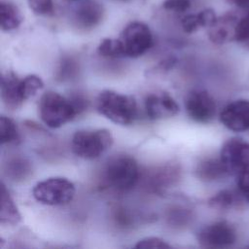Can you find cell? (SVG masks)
<instances>
[{"label":"cell","mask_w":249,"mask_h":249,"mask_svg":"<svg viewBox=\"0 0 249 249\" xmlns=\"http://www.w3.org/2000/svg\"><path fill=\"white\" fill-rule=\"evenodd\" d=\"M96 109L111 122L128 125L137 117V105L134 97L114 90H103L96 98Z\"/></svg>","instance_id":"1"},{"label":"cell","mask_w":249,"mask_h":249,"mask_svg":"<svg viewBox=\"0 0 249 249\" xmlns=\"http://www.w3.org/2000/svg\"><path fill=\"white\" fill-rule=\"evenodd\" d=\"M102 177L108 188L118 192H125L137 183L139 168L132 157L118 155L111 158L105 164Z\"/></svg>","instance_id":"2"},{"label":"cell","mask_w":249,"mask_h":249,"mask_svg":"<svg viewBox=\"0 0 249 249\" xmlns=\"http://www.w3.org/2000/svg\"><path fill=\"white\" fill-rule=\"evenodd\" d=\"M39 114L43 123L52 128H57L80 115L71 97L66 98L54 91H47L41 96Z\"/></svg>","instance_id":"3"},{"label":"cell","mask_w":249,"mask_h":249,"mask_svg":"<svg viewBox=\"0 0 249 249\" xmlns=\"http://www.w3.org/2000/svg\"><path fill=\"white\" fill-rule=\"evenodd\" d=\"M113 140L111 132L105 128L82 129L74 133L71 149L79 158L93 160L106 152L112 146Z\"/></svg>","instance_id":"4"},{"label":"cell","mask_w":249,"mask_h":249,"mask_svg":"<svg viewBox=\"0 0 249 249\" xmlns=\"http://www.w3.org/2000/svg\"><path fill=\"white\" fill-rule=\"evenodd\" d=\"M74 184L66 178L52 177L37 183L32 194L34 198L46 205H64L72 201L75 196Z\"/></svg>","instance_id":"5"},{"label":"cell","mask_w":249,"mask_h":249,"mask_svg":"<svg viewBox=\"0 0 249 249\" xmlns=\"http://www.w3.org/2000/svg\"><path fill=\"white\" fill-rule=\"evenodd\" d=\"M124 57H138L149 51L153 45V35L147 24L141 21L128 23L121 33Z\"/></svg>","instance_id":"6"},{"label":"cell","mask_w":249,"mask_h":249,"mask_svg":"<svg viewBox=\"0 0 249 249\" xmlns=\"http://www.w3.org/2000/svg\"><path fill=\"white\" fill-rule=\"evenodd\" d=\"M220 160L228 174L239 175L249 168V142L237 137L227 140L221 149Z\"/></svg>","instance_id":"7"},{"label":"cell","mask_w":249,"mask_h":249,"mask_svg":"<svg viewBox=\"0 0 249 249\" xmlns=\"http://www.w3.org/2000/svg\"><path fill=\"white\" fill-rule=\"evenodd\" d=\"M197 240L206 248H226L235 242L236 231L229 222L219 221L201 229Z\"/></svg>","instance_id":"8"},{"label":"cell","mask_w":249,"mask_h":249,"mask_svg":"<svg viewBox=\"0 0 249 249\" xmlns=\"http://www.w3.org/2000/svg\"><path fill=\"white\" fill-rule=\"evenodd\" d=\"M188 116L195 122L206 124L213 120L216 104L210 93L204 89H195L188 93L185 99Z\"/></svg>","instance_id":"9"},{"label":"cell","mask_w":249,"mask_h":249,"mask_svg":"<svg viewBox=\"0 0 249 249\" xmlns=\"http://www.w3.org/2000/svg\"><path fill=\"white\" fill-rule=\"evenodd\" d=\"M147 117L150 120H162L175 116L179 106L175 99L165 91L149 93L144 100Z\"/></svg>","instance_id":"10"},{"label":"cell","mask_w":249,"mask_h":249,"mask_svg":"<svg viewBox=\"0 0 249 249\" xmlns=\"http://www.w3.org/2000/svg\"><path fill=\"white\" fill-rule=\"evenodd\" d=\"M220 121L232 131L249 129V100L239 99L229 103L221 111Z\"/></svg>","instance_id":"11"},{"label":"cell","mask_w":249,"mask_h":249,"mask_svg":"<svg viewBox=\"0 0 249 249\" xmlns=\"http://www.w3.org/2000/svg\"><path fill=\"white\" fill-rule=\"evenodd\" d=\"M238 21L239 18L233 14H226L217 18L208 27L209 40L216 45L235 41Z\"/></svg>","instance_id":"12"},{"label":"cell","mask_w":249,"mask_h":249,"mask_svg":"<svg viewBox=\"0 0 249 249\" xmlns=\"http://www.w3.org/2000/svg\"><path fill=\"white\" fill-rule=\"evenodd\" d=\"M102 5L96 1L88 0L78 6L74 13V21L79 28L95 27L103 18Z\"/></svg>","instance_id":"13"},{"label":"cell","mask_w":249,"mask_h":249,"mask_svg":"<svg viewBox=\"0 0 249 249\" xmlns=\"http://www.w3.org/2000/svg\"><path fill=\"white\" fill-rule=\"evenodd\" d=\"M1 98L5 106L11 110L18 108L24 101L20 91V79L13 72L2 75Z\"/></svg>","instance_id":"14"},{"label":"cell","mask_w":249,"mask_h":249,"mask_svg":"<svg viewBox=\"0 0 249 249\" xmlns=\"http://www.w3.org/2000/svg\"><path fill=\"white\" fill-rule=\"evenodd\" d=\"M195 174L201 181L212 182L225 177L228 173L220 159H206L196 165Z\"/></svg>","instance_id":"15"},{"label":"cell","mask_w":249,"mask_h":249,"mask_svg":"<svg viewBox=\"0 0 249 249\" xmlns=\"http://www.w3.org/2000/svg\"><path fill=\"white\" fill-rule=\"evenodd\" d=\"M217 17L212 9H204L197 14L185 16L181 20V25L186 33L196 32L200 27H209Z\"/></svg>","instance_id":"16"},{"label":"cell","mask_w":249,"mask_h":249,"mask_svg":"<svg viewBox=\"0 0 249 249\" xmlns=\"http://www.w3.org/2000/svg\"><path fill=\"white\" fill-rule=\"evenodd\" d=\"M0 221L2 224L16 225L20 221V214L4 183H1Z\"/></svg>","instance_id":"17"},{"label":"cell","mask_w":249,"mask_h":249,"mask_svg":"<svg viewBox=\"0 0 249 249\" xmlns=\"http://www.w3.org/2000/svg\"><path fill=\"white\" fill-rule=\"evenodd\" d=\"M0 20L3 31H11L19 26L22 18L17 6L2 0L0 2Z\"/></svg>","instance_id":"18"},{"label":"cell","mask_w":249,"mask_h":249,"mask_svg":"<svg viewBox=\"0 0 249 249\" xmlns=\"http://www.w3.org/2000/svg\"><path fill=\"white\" fill-rule=\"evenodd\" d=\"M31 171L30 162L21 157H14L6 163L7 175L15 181L23 180Z\"/></svg>","instance_id":"19"},{"label":"cell","mask_w":249,"mask_h":249,"mask_svg":"<svg viewBox=\"0 0 249 249\" xmlns=\"http://www.w3.org/2000/svg\"><path fill=\"white\" fill-rule=\"evenodd\" d=\"M0 142L1 144H18L19 142V133L13 120L8 117L0 118Z\"/></svg>","instance_id":"20"},{"label":"cell","mask_w":249,"mask_h":249,"mask_svg":"<svg viewBox=\"0 0 249 249\" xmlns=\"http://www.w3.org/2000/svg\"><path fill=\"white\" fill-rule=\"evenodd\" d=\"M97 53L104 57H124L123 45L120 39H103L97 47Z\"/></svg>","instance_id":"21"},{"label":"cell","mask_w":249,"mask_h":249,"mask_svg":"<svg viewBox=\"0 0 249 249\" xmlns=\"http://www.w3.org/2000/svg\"><path fill=\"white\" fill-rule=\"evenodd\" d=\"M44 87L42 79L36 75H28L20 80V91L25 100L34 96Z\"/></svg>","instance_id":"22"},{"label":"cell","mask_w":249,"mask_h":249,"mask_svg":"<svg viewBox=\"0 0 249 249\" xmlns=\"http://www.w3.org/2000/svg\"><path fill=\"white\" fill-rule=\"evenodd\" d=\"M236 196L231 190H223L213 196L209 200L208 204L215 209L224 210L229 209L235 204Z\"/></svg>","instance_id":"23"},{"label":"cell","mask_w":249,"mask_h":249,"mask_svg":"<svg viewBox=\"0 0 249 249\" xmlns=\"http://www.w3.org/2000/svg\"><path fill=\"white\" fill-rule=\"evenodd\" d=\"M79 71V66L77 61L72 57H64L56 72V78L60 81H68L77 76Z\"/></svg>","instance_id":"24"},{"label":"cell","mask_w":249,"mask_h":249,"mask_svg":"<svg viewBox=\"0 0 249 249\" xmlns=\"http://www.w3.org/2000/svg\"><path fill=\"white\" fill-rule=\"evenodd\" d=\"M29 9L36 15H49L53 10V0H27Z\"/></svg>","instance_id":"25"},{"label":"cell","mask_w":249,"mask_h":249,"mask_svg":"<svg viewBox=\"0 0 249 249\" xmlns=\"http://www.w3.org/2000/svg\"><path fill=\"white\" fill-rule=\"evenodd\" d=\"M191 218V214L189 210L187 209H181L179 207H176L169 211L168 214V220L169 223L172 225H175L176 227L184 226L188 224L189 220Z\"/></svg>","instance_id":"26"},{"label":"cell","mask_w":249,"mask_h":249,"mask_svg":"<svg viewBox=\"0 0 249 249\" xmlns=\"http://www.w3.org/2000/svg\"><path fill=\"white\" fill-rule=\"evenodd\" d=\"M137 249H147V248H170L171 245H169L166 241L160 237H146L141 240H139L135 246Z\"/></svg>","instance_id":"27"},{"label":"cell","mask_w":249,"mask_h":249,"mask_svg":"<svg viewBox=\"0 0 249 249\" xmlns=\"http://www.w3.org/2000/svg\"><path fill=\"white\" fill-rule=\"evenodd\" d=\"M162 7L168 11L184 13L191 7V0H164Z\"/></svg>","instance_id":"28"},{"label":"cell","mask_w":249,"mask_h":249,"mask_svg":"<svg viewBox=\"0 0 249 249\" xmlns=\"http://www.w3.org/2000/svg\"><path fill=\"white\" fill-rule=\"evenodd\" d=\"M237 186L240 194L249 201V168L238 175Z\"/></svg>","instance_id":"29"},{"label":"cell","mask_w":249,"mask_h":249,"mask_svg":"<svg viewBox=\"0 0 249 249\" xmlns=\"http://www.w3.org/2000/svg\"><path fill=\"white\" fill-rule=\"evenodd\" d=\"M230 1L238 8H241V9L249 8V0H230Z\"/></svg>","instance_id":"30"},{"label":"cell","mask_w":249,"mask_h":249,"mask_svg":"<svg viewBox=\"0 0 249 249\" xmlns=\"http://www.w3.org/2000/svg\"><path fill=\"white\" fill-rule=\"evenodd\" d=\"M243 19H244V21H245V23L248 25V27H249V13L243 18Z\"/></svg>","instance_id":"31"},{"label":"cell","mask_w":249,"mask_h":249,"mask_svg":"<svg viewBox=\"0 0 249 249\" xmlns=\"http://www.w3.org/2000/svg\"><path fill=\"white\" fill-rule=\"evenodd\" d=\"M72 1H79V0H72Z\"/></svg>","instance_id":"32"}]
</instances>
